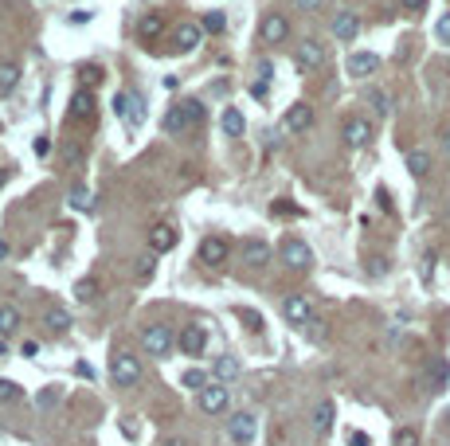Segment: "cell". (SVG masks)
<instances>
[{"mask_svg":"<svg viewBox=\"0 0 450 446\" xmlns=\"http://www.w3.org/2000/svg\"><path fill=\"white\" fill-rule=\"evenodd\" d=\"M313 126V110L306 106V102H294L290 110H286V129L290 133H301V129H310Z\"/></svg>","mask_w":450,"mask_h":446,"instance_id":"ac0fdd59","label":"cell"},{"mask_svg":"<svg viewBox=\"0 0 450 446\" xmlns=\"http://www.w3.org/2000/svg\"><path fill=\"white\" fill-rule=\"evenodd\" d=\"M220 126H223V133H227V137H243L247 121H243V114L235 106H227V110H223V118H220Z\"/></svg>","mask_w":450,"mask_h":446,"instance_id":"7402d4cb","label":"cell"},{"mask_svg":"<svg viewBox=\"0 0 450 446\" xmlns=\"http://www.w3.org/2000/svg\"><path fill=\"white\" fill-rule=\"evenodd\" d=\"M200 121H204V102H196V98L180 102V106H172L169 114H165V129H169V133H184V129L200 126Z\"/></svg>","mask_w":450,"mask_h":446,"instance_id":"6da1fadb","label":"cell"},{"mask_svg":"<svg viewBox=\"0 0 450 446\" xmlns=\"http://www.w3.org/2000/svg\"><path fill=\"white\" fill-rule=\"evenodd\" d=\"M149 247H153V255H165V251H172V247H177V231H172L169 223H157V228L149 231Z\"/></svg>","mask_w":450,"mask_h":446,"instance_id":"d6986e66","label":"cell"},{"mask_svg":"<svg viewBox=\"0 0 450 446\" xmlns=\"http://www.w3.org/2000/svg\"><path fill=\"white\" fill-rule=\"evenodd\" d=\"M180 384H184V387H196V392H200V387H208V376H204L200 368H188V372L180 376Z\"/></svg>","mask_w":450,"mask_h":446,"instance_id":"4dcf8cb0","label":"cell"},{"mask_svg":"<svg viewBox=\"0 0 450 446\" xmlns=\"http://www.w3.org/2000/svg\"><path fill=\"white\" fill-rule=\"evenodd\" d=\"M114 114H118L130 129H137L141 121H145V102H141L137 94H118V98H114Z\"/></svg>","mask_w":450,"mask_h":446,"instance_id":"8992f818","label":"cell"},{"mask_svg":"<svg viewBox=\"0 0 450 446\" xmlns=\"http://www.w3.org/2000/svg\"><path fill=\"white\" fill-rule=\"evenodd\" d=\"M110 376L118 387H130L141 380V360L133 357V352H114L110 357Z\"/></svg>","mask_w":450,"mask_h":446,"instance_id":"3957f363","label":"cell"},{"mask_svg":"<svg viewBox=\"0 0 450 446\" xmlns=\"http://www.w3.org/2000/svg\"><path fill=\"white\" fill-rule=\"evenodd\" d=\"M352 446H372V443H368V438H364V435L357 431V435H352Z\"/></svg>","mask_w":450,"mask_h":446,"instance_id":"681fc988","label":"cell"},{"mask_svg":"<svg viewBox=\"0 0 450 446\" xmlns=\"http://www.w3.org/2000/svg\"><path fill=\"white\" fill-rule=\"evenodd\" d=\"M357 31H360V16H357V12H337V20H333V36H337L340 43H349V40H357Z\"/></svg>","mask_w":450,"mask_h":446,"instance_id":"e0dca14e","label":"cell"},{"mask_svg":"<svg viewBox=\"0 0 450 446\" xmlns=\"http://www.w3.org/2000/svg\"><path fill=\"white\" fill-rule=\"evenodd\" d=\"M36 153H40V157H43V153H51V141L40 137V141H36Z\"/></svg>","mask_w":450,"mask_h":446,"instance_id":"c3c4849f","label":"cell"},{"mask_svg":"<svg viewBox=\"0 0 450 446\" xmlns=\"http://www.w3.org/2000/svg\"><path fill=\"white\" fill-rule=\"evenodd\" d=\"M286 36H290V20H286L282 12H267L262 24H259V40L262 43H282Z\"/></svg>","mask_w":450,"mask_h":446,"instance_id":"ba28073f","label":"cell"},{"mask_svg":"<svg viewBox=\"0 0 450 446\" xmlns=\"http://www.w3.org/2000/svg\"><path fill=\"white\" fill-rule=\"evenodd\" d=\"M180 352L184 357H200L204 348H208V333H204V325H184L180 329V337H177Z\"/></svg>","mask_w":450,"mask_h":446,"instance_id":"30bf717a","label":"cell"},{"mask_svg":"<svg viewBox=\"0 0 450 446\" xmlns=\"http://www.w3.org/2000/svg\"><path fill=\"white\" fill-rule=\"evenodd\" d=\"M400 4H403L407 12H423V8H427V0H400Z\"/></svg>","mask_w":450,"mask_h":446,"instance_id":"ee69618b","label":"cell"},{"mask_svg":"<svg viewBox=\"0 0 450 446\" xmlns=\"http://www.w3.org/2000/svg\"><path fill=\"white\" fill-rule=\"evenodd\" d=\"M368 137H372V126L364 118H349V121H345V141H349L352 149L368 145Z\"/></svg>","mask_w":450,"mask_h":446,"instance_id":"ffe728a7","label":"cell"},{"mask_svg":"<svg viewBox=\"0 0 450 446\" xmlns=\"http://www.w3.org/2000/svg\"><path fill=\"white\" fill-rule=\"evenodd\" d=\"M294 63H298V70H317V67H325V43L306 40L298 51H294Z\"/></svg>","mask_w":450,"mask_h":446,"instance_id":"9c48e42d","label":"cell"},{"mask_svg":"<svg viewBox=\"0 0 450 446\" xmlns=\"http://www.w3.org/2000/svg\"><path fill=\"white\" fill-rule=\"evenodd\" d=\"M255 431H259V419L250 415V411H239V415L227 419V438L235 446H250L255 443Z\"/></svg>","mask_w":450,"mask_h":446,"instance_id":"277c9868","label":"cell"},{"mask_svg":"<svg viewBox=\"0 0 450 446\" xmlns=\"http://www.w3.org/2000/svg\"><path fill=\"white\" fill-rule=\"evenodd\" d=\"M200 36H204V28H200V24L184 20L177 31H172V43H177L180 51H196V47H200Z\"/></svg>","mask_w":450,"mask_h":446,"instance_id":"5bb4252c","label":"cell"},{"mask_svg":"<svg viewBox=\"0 0 450 446\" xmlns=\"http://www.w3.org/2000/svg\"><path fill=\"white\" fill-rule=\"evenodd\" d=\"M435 36H439L442 43H450V12H442L439 24H435Z\"/></svg>","mask_w":450,"mask_h":446,"instance_id":"8d00e7d4","label":"cell"},{"mask_svg":"<svg viewBox=\"0 0 450 446\" xmlns=\"http://www.w3.org/2000/svg\"><path fill=\"white\" fill-rule=\"evenodd\" d=\"M282 313H286L290 325H310V321H313V306H310V297H306V294H286Z\"/></svg>","mask_w":450,"mask_h":446,"instance_id":"52a82bcc","label":"cell"},{"mask_svg":"<svg viewBox=\"0 0 450 446\" xmlns=\"http://www.w3.org/2000/svg\"><path fill=\"white\" fill-rule=\"evenodd\" d=\"M67 204L75 211H94V196H90L87 184H75V188H70V196H67Z\"/></svg>","mask_w":450,"mask_h":446,"instance_id":"cb8c5ba5","label":"cell"},{"mask_svg":"<svg viewBox=\"0 0 450 446\" xmlns=\"http://www.w3.org/2000/svg\"><path fill=\"white\" fill-rule=\"evenodd\" d=\"M223 258H227V239L208 235V239L200 243V262H208V267H220Z\"/></svg>","mask_w":450,"mask_h":446,"instance_id":"9a60e30c","label":"cell"},{"mask_svg":"<svg viewBox=\"0 0 450 446\" xmlns=\"http://www.w3.org/2000/svg\"><path fill=\"white\" fill-rule=\"evenodd\" d=\"M43 325L51 329V333H67L70 329V313L63 306H55V309H47V318H43Z\"/></svg>","mask_w":450,"mask_h":446,"instance_id":"83f0119b","label":"cell"},{"mask_svg":"<svg viewBox=\"0 0 450 446\" xmlns=\"http://www.w3.org/2000/svg\"><path fill=\"white\" fill-rule=\"evenodd\" d=\"M4 255H8V243H4V239H0V258H4Z\"/></svg>","mask_w":450,"mask_h":446,"instance_id":"816d5d0a","label":"cell"},{"mask_svg":"<svg viewBox=\"0 0 450 446\" xmlns=\"http://www.w3.org/2000/svg\"><path fill=\"white\" fill-rule=\"evenodd\" d=\"M67 20H70V24H87V20H90V12H70Z\"/></svg>","mask_w":450,"mask_h":446,"instance_id":"7dc6e473","label":"cell"},{"mask_svg":"<svg viewBox=\"0 0 450 446\" xmlns=\"http://www.w3.org/2000/svg\"><path fill=\"white\" fill-rule=\"evenodd\" d=\"M239 318L247 321V329H250V333H259V329H262V318L255 313V309H239Z\"/></svg>","mask_w":450,"mask_h":446,"instance_id":"74e56055","label":"cell"},{"mask_svg":"<svg viewBox=\"0 0 450 446\" xmlns=\"http://www.w3.org/2000/svg\"><path fill=\"white\" fill-rule=\"evenodd\" d=\"M278 255H282V262H286V267L290 270H310L313 267V251L306 247V243H301V239H286V243H282L278 247Z\"/></svg>","mask_w":450,"mask_h":446,"instance_id":"5b68a950","label":"cell"},{"mask_svg":"<svg viewBox=\"0 0 450 446\" xmlns=\"http://www.w3.org/2000/svg\"><path fill=\"white\" fill-rule=\"evenodd\" d=\"M137 274H141V278H149V274H153V255H149V258H141V267H137Z\"/></svg>","mask_w":450,"mask_h":446,"instance_id":"f6af8a7d","label":"cell"},{"mask_svg":"<svg viewBox=\"0 0 450 446\" xmlns=\"http://www.w3.org/2000/svg\"><path fill=\"white\" fill-rule=\"evenodd\" d=\"M51 403H59V387H43L40 392V407H51Z\"/></svg>","mask_w":450,"mask_h":446,"instance_id":"f35d334b","label":"cell"},{"mask_svg":"<svg viewBox=\"0 0 450 446\" xmlns=\"http://www.w3.org/2000/svg\"><path fill=\"white\" fill-rule=\"evenodd\" d=\"M82 79H87L90 87H98V82H102V70H98V67H87V70H82Z\"/></svg>","mask_w":450,"mask_h":446,"instance_id":"ab89813d","label":"cell"},{"mask_svg":"<svg viewBox=\"0 0 450 446\" xmlns=\"http://www.w3.org/2000/svg\"><path fill=\"white\" fill-rule=\"evenodd\" d=\"M20 329V309L16 306H0V337H12Z\"/></svg>","mask_w":450,"mask_h":446,"instance_id":"4316f807","label":"cell"},{"mask_svg":"<svg viewBox=\"0 0 450 446\" xmlns=\"http://www.w3.org/2000/svg\"><path fill=\"white\" fill-rule=\"evenodd\" d=\"M442 145H447V153H450V126H447V133H442Z\"/></svg>","mask_w":450,"mask_h":446,"instance_id":"f907efd6","label":"cell"},{"mask_svg":"<svg viewBox=\"0 0 450 446\" xmlns=\"http://www.w3.org/2000/svg\"><path fill=\"white\" fill-rule=\"evenodd\" d=\"M204 31H211V36H216V31H223L227 28V20H223V12H208V16H204V24H200Z\"/></svg>","mask_w":450,"mask_h":446,"instance_id":"d6a6232c","label":"cell"},{"mask_svg":"<svg viewBox=\"0 0 450 446\" xmlns=\"http://www.w3.org/2000/svg\"><path fill=\"white\" fill-rule=\"evenodd\" d=\"M368 102H372V110H376L380 118L391 110V102H388V94H384V90H368Z\"/></svg>","mask_w":450,"mask_h":446,"instance_id":"836d02e7","label":"cell"},{"mask_svg":"<svg viewBox=\"0 0 450 446\" xmlns=\"http://www.w3.org/2000/svg\"><path fill=\"white\" fill-rule=\"evenodd\" d=\"M294 4H298L301 12H317L321 4H325V0H294Z\"/></svg>","mask_w":450,"mask_h":446,"instance_id":"b9f144b4","label":"cell"},{"mask_svg":"<svg viewBox=\"0 0 450 446\" xmlns=\"http://www.w3.org/2000/svg\"><path fill=\"white\" fill-rule=\"evenodd\" d=\"M0 357H4V337H0Z\"/></svg>","mask_w":450,"mask_h":446,"instance_id":"f5cc1de1","label":"cell"},{"mask_svg":"<svg viewBox=\"0 0 450 446\" xmlns=\"http://www.w3.org/2000/svg\"><path fill=\"white\" fill-rule=\"evenodd\" d=\"M447 376H450V368L442 364V360H435V368H430V387H442V384H447Z\"/></svg>","mask_w":450,"mask_h":446,"instance_id":"d590c367","label":"cell"},{"mask_svg":"<svg viewBox=\"0 0 450 446\" xmlns=\"http://www.w3.org/2000/svg\"><path fill=\"white\" fill-rule=\"evenodd\" d=\"M20 82V67L16 63H0V94H12Z\"/></svg>","mask_w":450,"mask_h":446,"instance_id":"f1b7e54d","label":"cell"},{"mask_svg":"<svg viewBox=\"0 0 450 446\" xmlns=\"http://www.w3.org/2000/svg\"><path fill=\"white\" fill-rule=\"evenodd\" d=\"M20 352H24V357H36V352H40V345H36V341H24Z\"/></svg>","mask_w":450,"mask_h":446,"instance_id":"bcb514c9","label":"cell"},{"mask_svg":"<svg viewBox=\"0 0 450 446\" xmlns=\"http://www.w3.org/2000/svg\"><path fill=\"white\" fill-rule=\"evenodd\" d=\"M200 411L204 415H220V411H227V387L223 384L200 387Z\"/></svg>","mask_w":450,"mask_h":446,"instance_id":"8fae6325","label":"cell"},{"mask_svg":"<svg viewBox=\"0 0 450 446\" xmlns=\"http://www.w3.org/2000/svg\"><path fill=\"white\" fill-rule=\"evenodd\" d=\"M239 372H243V364H239V360H235V357H220V360H216V364H211V376L220 380V384H227V380H235V376H239Z\"/></svg>","mask_w":450,"mask_h":446,"instance_id":"44dd1931","label":"cell"},{"mask_svg":"<svg viewBox=\"0 0 450 446\" xmlns=\"http://www.w3.org/2000/svg\"><path fill=\"white\" fill-rule=\"evenodd\" d=\"M20 399V384L16 380H0V403H16Z\"/></svg>","mask_w":450,"mask_h":446,"instance_id":"1f68e13d","label":"cell"},{"mask_svg":"<svg viewBox=\"0 0 450 446\" xmlns=\"http://www.w3.org/2000/svg\"><path fill=\"white\" fill-rule=\"evenodd\" d=\"M75 294H79V302H98V286H94V282H79V286H75Z\"/></svg>","mask_w":450,"mask_h":446,"instance_id":"e575fe53","label":"cell"},{"mask_svg":"<svg viewBox=\"0 0 450 446\" xmlns=\"http://www.w3.org/2000/svg\"><path fill=\"white\" fill-rule=\"evenodd\" d=\"M391 446H419V431H415V426H400V431L391 435Z\"/></svg>","mask_w":450,"mask_h":446,"instance_id":"f546056e","label":"cell"},{"mask_svg":"<svg viewBox=\"0 0 450 446\" xmlns=\"http://www.w3.org/2000/svg\"><path fill=\"white\" fill-rule=\"evenodd\" d=\"M333 419H337V407H333V399H321V403L313 407V419H310L313 435H317V438H325V435L333 431Z\"/></svg>","mask_w":450,"mask_h":446,"instance_id":"7c38bea8","label":"cell"},{"mask_svg":"<svg viewBox=\"0 0 450 446\" xmlns=\"http://www.w3.org/2000/svg\"><path fill=\"white\" fill-rule=\"evenodd\" d=\"M376 67H380V59H376L372 51H357V55H349V75H352V79H368V75H376Z\"/></svg>","mask_w":450,"mask_h":446,"instance_id":"2e32d148","label":"cell"},{"mask_svg":"<svg viewBox=\"0 0 450 446\" xmlns=\"http://www.w3.org/2000/svg\"><path fill=\"white\" fill-rule=\"evenodd\" d=\"M94 114V98H90V90H79L75 98H70V121H82Z\"/></svg>","mask_w":450,"mask_h":446,"instance_id":"603a6c76","label":"cell"},{"mask_svg":"<svg viewBox=\"0 0 450 446\" xmlns=\"http://www.w3.org/2000/svg\"><path fill=\"white\" fill-rule=\"evenodd\" d=\"M407 169H411V177H427V172H430V153H423V149H407Z\"/></svg>","mask_w":450,"mask_h":446,"instance_id":"484cf974","label":"cell"},{"mask_svg":"<svg viewBox=\"0 0 450 446\" xmlns=\"http://www.w3.org/2000/svg\"><path fill=\"white\" fill-rule=\"evenodd\" d=\"M267 79H274V67H270V59H262L259 63V82H267Z\"/></svg>","mask_w":450,"mask_h":446,"instance_id":"7bdbcfd3","label":"cell"},{"mask_svg":"<svg viewBox=\"0 0 450 446\" xmlns=\"http://www.w3.org/2000/svg\"><path fill=\"white\" fill-rule=\"evenodd\" d=\"M75 376H82V380H94V368H90L87 360H79V364H75Z\"/></svg>","mask_w":450,"mask_h":446,"instance_id":"60d3db41","label":"cell"},{"mask_svg":"<svg viewBox=\"0 0 450 446\" xmlns=\"http://www.w3.org/2000/svg\"><path fill=\"white\" fill-rule=\"evenodd\" d=\"M270 258H274L270 243H262V239H247V243H243V262H247V267H267Z\"/></svg>","mask_w":450,"mask_h":446,"instance_id":"4fadbf2b","label":"cell"},{"mask_svg":"<svg viewBox=\"0 0 450 446\" xmlns=\"http://www.w3.org/2000/svg\"><path fill=\"white\" fill-rule=\"evenodd\" d=\"M172 345H177V333L169 325H145L141 329V348L149 352V357H169Z\"/></svg>","mask_w":450,"mask_h":446,"instance_id":"7a4b0ae2","label":"cell"},{"mask_svg":"<svg viewBox=\"0 0 450 446\" xmlns=\"http://www.w3.org/2000/svg\"><path fill=\"white\" fill-rule=\"evenodd\" d=\"M137 31H141V40L149 43V40H157L160 31H165V20H160L157 12H149V16H141V24H137Z\"/></svg>","mask_w":450,"mask_h":446,"instance_id":"d4e9b609","label":"cell"},{"mask_svg":"<svg viewBox=\"0 0 450 446\" xmlns=\"http://www.w3.org/2000/svg\"><path fill=\"white\" fill-rule=\"evenodd\" d=\"M447 223H450V211H447Z\"/></svg>","mask_w":450,"mask_h":446,"instance_id":"db71d44e","label":"cell"}]
</instances>
